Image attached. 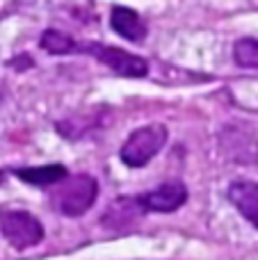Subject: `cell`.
Wrapping results in <instances>:
<instances>
[{
    "instance_id": "cell-1",
    "label": "cell",
    "mask_w": 258,
    "mask_h": 260,
    "mask_svg": "<svg viewBox=\"0 0 258 260\" xmlns=\"http://www.w3.org/2000/svg\"><path fill=\"white\" fill-rule=\"evenodd\" d=\"M99 199V183L89 174H76L62 178L50 192V201L57 212L67 217H82Z\"/></svg>"
},
{
    "instance_id": "cell-2",
    "label": "cell",
    "mask_w": 258,
    "mask_h": 260,
    "mask_svg": "<svg viewBox=\"0 0 258 260\" xmlns=\"http://www.w3.org/2000/svg\"><path fill=\"white\" fill-rule=\"evenodd\" d=\"M167 139H169V133L163 123L142 126L128 135V139L123 142L121 151H119V157H121V162L126 167L140 169V167L149 165V162L163 151Z\"/></svg>"
},
{
    "instance_id": "cell-3",
    "label": "cell",
    "mask_w": 258,
    "mask_h": 260,
    "mask_svg": "<svg viewBox=\"0 0 258 260\" xmlns=\"http://www.w3.org/2000/svg\"><path fill=\"white\" fill-rule=\"evenodd\" d=\"M0 233L18 251L37 247L44 242V226L35 215L25 210H3L0 212Z\"/></svg>"
},
{
    "instance_id": "cell-4",
    "label": "cell",
    "mask_w": 258,
    "mask_h": 260,
    "mask_svg": "<svg viewBox=\"0 0 258 260\" xmlns=\"http://www.w3.org/2000/svg\"><path fill=\"white\" fill-rule=\"evenodd\" d=\"M78 53H87L96 57L101 64L110 69L112 73L121 78H144L149 73V62L135 53H128L117 46H103V44H87L80 46Z\"/></svg>"
},
{
    "instance_id": "cell-5",
    "label": "cell",
    "mask_w": 258,
    "mask_h": 260,
    "mask_svg": "<svg viewBox=\"0 0 258 260\" xmlns=\"http://www.w3.org/2000/svg\"><path fill=\"white\" fill-rule=\"evenodd\" d=\"M187 187L181 180H167L155 189L137 194V203L144 212H174L187 201Z\"/></svg>"
},
{
    "instance_id": "cell-6",
    "label": "cell",
    "mask_w": 258,
    "mask_h": 260,
    "mask_svg": "<svg viewBox=\"0 0 258 260\" xmlns=\"http://www.w3.org/2000/svg\"><path fill=\"white\" fill-rule=\"evenodd\" d=\"M222 151L236 162H256L258 160V142L249 130H240V126H227L222 130Z\"/></svg>"
},
{
    "instance_id": "cell-7",
    "label": "cell",
    "mask_w": 258,
    "mask_h": 260,
    "mask_svg": "<svg viewBox=\"0 0 258 260\" xmlns=\"http://www.w3.org/2000/svg\"><path fill=\"white\" fill-rule=\"evenodd\" d=\"M227 197L233 203V208L254 229H258V183L256 180H247V178L233 180L227 189Z\"/></svg>"
},
{
    "instance_id": "cell-8",
    "label": "cell",
    "mask_w": 258,
    "mask_h": 260,
    "mask_svg": "<svg viewBox=\"0 0 258 260\" xmlns=\"http://www.w3.org/2000/svg\"><path fill=\"white\" fill-rule=\"evenodd\" d=\"M110 27L119 37H123L128 41H135V44H142L146 39V35H149V27H146L144 18L135 9L121 7V5L112 7V12H110Z\"/></svg>"
},
{
    "instance_id": "cell-9",
    "label": "cell",
    "mask_w": 258,
    "mask_h": 260,
    "mask_svg": "<svg viewBox=\"0 0 258 260\" xmlns=\"http://www.w3.org/2000/svg\"><path fill=\"white\" fill-rule=\"evenodd\" d=\"M14 176L32 187H53L62 178H67L69 171L64 165H41V167H23L14 169Z\"/></svg>"
},
{
    "instance_id": "cell-10",
    "label": "cell",
    "mask_w": 258,
    "mask_h": 260,
    "mask_svg": "<svg viewBox=\"0 0 258 260\" xmlns=\"http://www.w3.org/2000/svg\"><path fill=\"white\" fill-rule=\"evenodd\" d=\"M140 215H144V210L140 208L135 197H119L117 201L105 210L101 221H103L105 226H112V229H121V226H131L133 221H137Z\"/></svg>"
},
{
    "instance_id": "cell-11",
    "label": "cell",
    "mask_w": 258,
    "mask_h": 260,
    "mask_svg": "<svg viewBox=\"0 0 258 260\" xmlns=\"http://www.w3.org/2000/svg\"><path fill=\"white\" fill-rule=\"evenodd\" d=\"M39 46L50 55H71L78 53L80 44H76V39H71L69 35L59 30H46L39 39Z\"/></svg>"
},
{
    "instance_id": "cell-12",
    "label": "cell",
    "mask_w": 258,
    "mask_h": 260,
    "mask_svg": "<svg viewBox=\"0 0 258 260\" xmlns=\"http://www.w3.org/2000/svg\"><path fill=\"white\" fill-rule=\"evenodd\" d=\"M233 59L242 69H258V39H238L233 44Z\"/></svg>"
},
{
    "instance_id": "cell-13",
    "label": "cell",
    "mask_w": 258,
    "mask_h": 260,
    "mask_svg": "<svg viewBox=\"0 0 258 260\" xmlns=\"http://www.w3.org/2000/svg\"><path fill=\"white\" fill-rule=\"evenodd\" d=\"M3 180H5V174H3V171H0V183H3Z\"/></svg>"
}]
</instances>
